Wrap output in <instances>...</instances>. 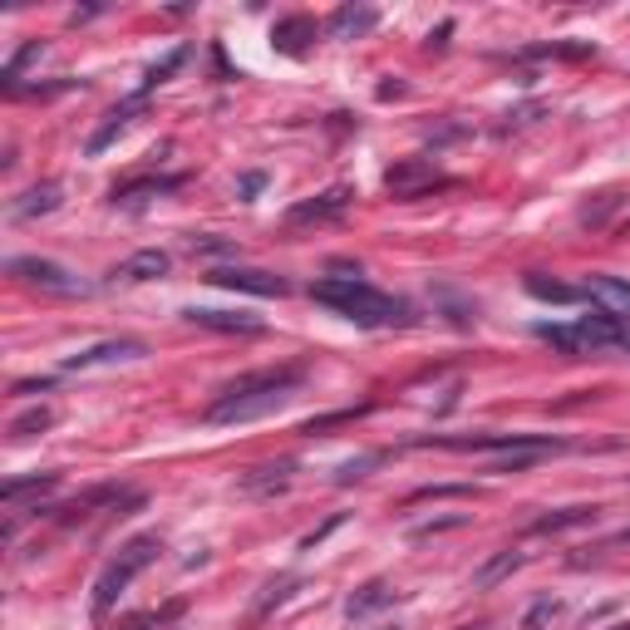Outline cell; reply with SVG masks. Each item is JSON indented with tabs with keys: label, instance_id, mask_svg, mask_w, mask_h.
Here are the masks:
<instances>
[{
	"label": "cell",
	"instance_id": "obj_18",
	"mask_svg": "<svg viewBox=\"0 0 630 630\" xmlns=\"http://www.w3.org/2000/svg\"><path fill=\"white\" fill-rule=\"evenodd\" d=\"M394 601H399V591L390 582H370V586H360V591L345 601V616H350V621H365V616L384 611V606H394Z\"/></svg>",
	"mask_w": 630,
	"mask_h": 630
},
{
	"label": "cell",
	"instance_id": "obj_8",
	"mask_svg": "<svg viewBox=\"0 0 630 630\" xmlns=\"http://www.w3.org/2000/svg\"><path fill=\"white\" fill-rule=\"evenodd\" d=\"M213 286H227V291H247V296H286V276H271V271H257V267H217Z\"/></svg>",
	"mask_w": 630,
	"mask_h": 630
},
{
	"label": "cell",
	"instance_id": "obj_5",
	"mask_svg": "<svg viewBox=\"0 0 630 630\" xmlns=\"http://www.w3.org/2000/svg\"><path fill=\"white\" fill-rule=\"evenodd\" d=\"M419 448H454V454H562V438L547 434H472V438H419Z\"/></svg>",
	"mask_w": 630,
	"mask_h": 630
},
{
	"label": "cell",
	"instance_id": "obj_29",
	"mask_svg": "<svg viewBox=\"0 0 630 630\" xmlns=\"http://www.w3.org/2000/svg\"><path fill=\"white\" fill-rule=\"evenodd\" d=\"M193 251H232V241H217V237H207V241H193Z\"/></svg>",
	"mask_w": 630,
	"mask_h": 630
},
{
	"label": "cell",
	"instance_id": "obj_23",
	"mask_svg": "<svg viewBox=\"0 0 630 630\" xmlns=\"http://www.w3.org/2000/svg\"><path fill=\"white\" fill-rule=\"evenodd\" d=\"M522 562H528V556H522V552H498V556H492L488 566H482L478 576H472V586H478V591H488V586H498V582H502V576H508V572H518Z\"/></svg>",
	"mask_w": 630,
	"mask_h": 630
},
{
	"label": "cell",
	"instance_id": "obj_10",
	"mask_svg": "<svg viewBox=\"0 0 630 630\" xmlns=\"http://www.w3.org/2000/svg\"><path fill=\"white\" fill-rule=\"evenodd\" d=\"M345 207H350V187H325V193L306 197V203L291 207V222L306 227V222H335V217H345Z\"/></svg>",
	"mask_w": 630,
	"mask_h": 630
},
{
	"label": "cell",
	"instance_id": "obj_28",
	"mask_svg": "<svg viewBox=\"0 0 630 630\" xmlns=\"http://www.w3.org/2000/svg\"><path fill=\"white\" fill-rule=\"evenodd\" d=\"M340 522H345V512H335V518H330V522H325V528H315V532H311V537H306V542H301V547H306V552H315V547H321V542H325V537H330V532H335V528H340Z\"/></svg>",
	"mask_w": 630,
	"mask_h": 630
},
{
	"label": "cell",
	"instance_id": "obj_1",
	"mask_svg": "<svg viewBox=\"0 0 630 630\" xmlns=\"http://www.w3.org/2000/svg\"><path fill=\"white\" fill-rule=\"evenodd\" d=\"M301 380H306V370H301V365H281V370L241 374L237 384H227V390L213 399V409H207V424H251V419L276 414V409L291 404V394H296Z\"/></svg>",
	"mask_w": 630,
	"mask_h": 630
},
{
	"label": "cell",
	"instance_id": "obj_17",
	"mask_svg": "<svg viewBox=\"0 0 630 630\" xmlns=\"http://www.w3.org/2000/svg\"><path fill=\"white\" fill-rule=\"evenodd\" d=\"M59 203H65V187H59V183H40V187H30L20 203H10V217H15V222H30V217L55 213Z\"/></svg>",
	"mask_w": 630,
	"mask_h": 630
},
{
	"label": "cell",
	"instance_id": "obj_16",
	"mask_svg": "<svg viewBox=\"0 0 630 630\" xmlns=\"http://www.w3.org/2000/svg\"><path fill=\"white\" fill-rule=\"evenodd\" d=\"M139 109H143V94H133L129 104H119V109H113L109 119H104V129H99V133H94V139H89V149H84V153H89V158H99V153L109 149L113 139H119V133H129V123L139 119Z\"/></svg>",
	"mask_w": 630,
	"mask_h": 630
},
{
	"label": "cell",
	"instance_id": "obj_14",
	"mask_svg": "<svg viewBox=\"0 0 630 630\" xmlns=\"http://www.w3.org/2000/svg\"><path fill=\"white\" fill-rule=\"evenodd\" d=\"M167 271H173V257H167V251H158V247H149V251H133V257L123 261L113 276H119V281H133V286H139V281H163Z\"/></svg>",
	"mask_w": 630,
	"mask_h": 630
},
{
	"label": "cell",
	"instance_id": "obj_25",
	"mask_svg": "<svg viewBox=\"0 0 630 630\" xmlns=\"http://www.w3.org/2000/svg\"><path fill=\"white\" fill-rule=\"evenodd\" d=\"M177 65H187V45H173L163 59H158V65H149V75H143V89H139V94L158 89V84H167V79H173V69H177Z\"/></svg>",
	"mask_w": 630,
	"mask_h": 630
},
{
	"label": "cell",
	"instance_id": "obj_4",
	"mask_svg": "<svg viewBox=\"0 0 630 630\" xmlns=\"http://www.w3.org/2000/svg\"><path fill=\"white\" fill-rule=\"evenodd\" d=\"M542 340H552L556 350L582 355V350H606V345H626V330L616 315L596 311V315H576L572 325H537Z\"/></svg>",
	"mask_w": 630,
	"mask_h": 630
},
{
	"label": "cell",
	"instance_id": "obj_6",
	"mask_svg": "<svg viewBox=\"0 0 630 630\" xmlns=\"http://www.w3.org/2000/svg\"><path fill=\"white\" fill-rule=\"evenodd\" d=\"M6 271L15 281H25V286H35V291H50V296H84V281L75 276V271H65L59 261H40V257H10L6 261Z\"/></svg>",
	"mask_w": 630,
	"mask_h": 630
},
{
	"label": "cell",
	"instance_id": "obj_2",
	"mask_svg": "<svg viewBox=\"0 0 630 630\" xmlns=\"http://www.w3.org/2000/svg\"><path fill=\"white\" fill-rule=\"evenodd\" d=\"M311 296L321 301V306H330L335 315H345V321L365 325V330H390V325H409V321H414L404 301L384 296L380 286H370V281H360V276L315 281Z\"/></svg>",
	"mask_w": 630,
	"mask_h": 630
},
{
	"label": "cell",
	"instance_id": "obj_19",
	"mask_svg": "<svg viewBox=\"0 0 630 630\" xmlns=\"http://www.w3.org/2000/svg\"><path fill=\"white\" fill-rule=\"evenodd\" d=\"M306 40H315V20H306V15L276 20V30H271V45H276L281 55H306Z\"/></svg>",
	"mask_w": 630,
	"mask_h": 630
},
{
	"label": "cell",
	"instance_id": "obj_15",
	"mask_svg": "<svg viewBox=\"0 0 630 630\" xmlns=\"http://www.w3.org/2000/svg\"><path fill=\"white\" fill-rule=\"evenodd\" d=\"M193 325H207V330H227V335H261V315H247V311H183Z\"/></svg>",
	"mask_w": 630,
	"mask_h": 630
},
{
	"label": "cell",
	"instance_id": "obj_30",
	"mask_svg": "<svg viewBox=\"0 0 630 630\" xmlns=\"http://www.w3.org/2000/svg\"><path fill=\"white\" fill-rule=\"evenodd\" d=\"M621 542H630V532H621Z\"/></svg>",
	"mask_w": 630,
	"mask_h": 630
},
{
	"label": "cell",
	"instance_id": "obj_12",
	"mask_svg": "<svg viewBox=\"0 0 630 630\" xmlns=\"http://www.w3.org/2000/svg\"><path fill=\"white\" fill-rule=\"evenodd\" d=\"M374 25H380V10L374 6H340L325 30H330V40H365Z\"/></svg>",
	"mask_w": 630,
	"mask_h": 630
},
{
	"label": "cell",
	"instance_id": "obj_22",
	"mask_svg": "<svg viewBox=\"0 0 630 630\" xmlns=\"http://www.w3.org/2000/svg\"><path fill=\"white\" fill-rule=\"evenodd\" d=\"M50 488H59V472H35V478H6V488H0V498L15 508L25 492H50Z\"/></svg>",
	"mask_w": 630,
	"mask_h": 630
},
{
	"label": "cell",
	"instance_id": "obj_24",
	"mask_svg": "<svg viewBox=\"0 0 630 630\" xmlns=\"http://www.w3.org/2000/svg\"><path fill=\"white\" fill-rule=\"evenodd\" d=\"M183 177H143V183L129 187H113V203H139V197H158V193H173Z\"/></svg>",
	"mask_w": 630,
	"mask_h": 630
},
{
	"label": "cell",
	"instance_id": "obj_11",
	"mask_svg": "<svg viewBox=\"0 0 630 630\" xmlns=\"http://www.w3.org/2000/svg\"><path fill=\"white\" fill-rule=\"evenodd\" d=\"M582 296L596 301V306L606 315H616V321H630V281L626 276H586Z\"/></svg>",
	"mask_w": 630,
	"mask_h": 630
},
{
	"label": "cell",
	"instance_id": "obj_27",
	"mask_svg": "<svg viewBox=\"0 0 630 630\" xmlns=\"http://www.w3.org/2000/svg\"><path fill=\"white\" fill-rule=\"evenodd\" d=\"M374 464H384V454H365V458H350V464H340L335 468V482H355V478H365Z\"/></svg>",
	"mask_w": 630,
	"mask_h": 630
},
{
	"label": "cell",
	"instance_id": "obj_21",
	"mask_svg": "<svg viewBox=\"0 0 630 630\" xmlns=\"http://www.w3.org/2000/svg\"><path fill=\"white\" fill-rule=\"evenodd\" d=\"M586 522H596V508H562L532 522V532H566V528H586Z\"/></svg>",
	"mask_w": 630,
	"mask_h": 630
},
{
	"label": "cell",
	"instance_id": "obj_20",
	"mask_svg": "<svg viewBox=\"0 0 630 630\" xmlns=\"http://www.w3.org/2000/svg\"><path fill=\"white\" fill-rule=\"evenodd\" d=\"M528 296H537V301H552V306H572V301H582V286H566V281H547L542 271H532L528 281Z\"/></svg>",
	"mask_w": 630,
	"mask_h": 630
},
{
	"label": "cell",
	"instance_id": "obj_26",
	"mask_svg": "<svg viewBox=\"0 0 630 630\" xmlns=\"http://www.w3.org/2000/svg\"><path fill=\"white\" fill-rule=\"evenodd\" d=\"M50 424H55V409H30V414H20L15 424H10V438H35V434H45Z\"/></svg>",
	"mask_w": 630,
	"mask_h": 630
},
{
	"label": "cell",
	"instance_id": "obj_7",
	"mask_svg": "<svg viewBox=\"0 0 630 630\" xmlns=\"http://www.w3.org/2000/svg\"><path fill=\"white\" fill-rule=\"evenodd\" d=\"M438 183H448V177L438 173L434 158H409V163H394L390 173H384V187H390L394 197H419Z\"/></svg>",
	"mask_w": 630,
	"mask_h": 630
},
{
	"label": "cell",
	"instance_id": "obj_9",
	"mask_svg": "<svg viewBox=\"0 0 630 630\" xmlns=\"http://www.w3.org/2000/svg\"><path fill=\"white\" fill-rule=\"evenodd\" d=\"M143 355H149V345H143V340H99V345H89V350L69 355V360H65V370H94V365L143 360Z\"/></svg>",
	"mask_w": 630,
	"mask_h": 630
},
{
	"label": "cell",
	"instance_id": "obj_31",
	"mask_svg": "<svg viewBox=\"0 0 630 630\" xmlns=\"http://www.w3.org/2000/svg\"><path fill=\"white\" fill-rule=\"evenodd\" d=\"M626 350H630V335H626Z\"/></svg>",
	"mask_w": 630,
	"mask_h": 630
},
{
	"label": "cell",
	"instance_id": "obj_13",
	"mask_svg": "<svg viewBox=\"0 0 630 630\" xmlns=\"http://www.w3.org/2000/svg\"><path fill=\"white\" fill-rule=\"evenodd\" d=\"M291 472H296V464H261V468H247L237 478V488L241 492H251V498H267V492H281V488H291Z\"/></svg>",
	"mask_w": 630,
	"mask_h": 630
},
{
	"label": "cell",
	"instance_id": "obj_3",
	"mask_svg": "<svg viewBox=\"0 0 630 630\" xmlns=\"http://www.w3.org/2000/svg\"><path fill=\"white\" fill-rule=\"evenodd\" d=\"M158 552H163V542H158L153 532H143V537L123 542L119 556H113V562L99 572V582H94V616H109V611H113V601H119V596L129 591L133 576L149 572V566L158 562Z\"/></svg>",
	"mask_w": 630,
	"mask_h": 630
}]
</instances>
